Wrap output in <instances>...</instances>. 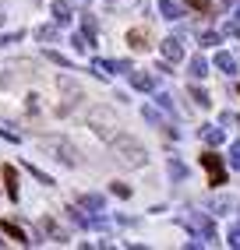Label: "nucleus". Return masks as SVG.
I'll use <instances>...</instances> for the list:
<instances>
[{
  "instance_id": "9b49d317",
  "label": "nucleus",
  "mask_w": 240,
  "mask_h": 250,
  "mask_svg": "<svg viewBox=\"0 0 240 250\" xmlns=\"http://www.w3.org/2000/svg\"><path fill=\"white\" fill-rule=\"evenodd\" d=\"M159 18H166V21H180V18H184V7L173 4V0H163V4H159Z\"/></svg>"
},
{
  "instance_id": "0eeeda50",
  "label": "nucleus",
  "mask_w": 240,
  "mask_h": 250,
  "mask_svg": "<svg viewBox=\"0 0 240 250\" xmlns=\"http://www.w3.org/2000/svg\"><path fill=\"white\" fill-rule=\"evenodd\" d=\"M163 57H166L169 63H177V60H184V46H180V39H177V36H169V39H163Z\"/></svg>"
},
{
  "instance_id": "20e7f679",
  "label": "nucleus",
  "mask_w": 240,
  "mask_h": 250,
  "mask_svg": "<svg viewBox=\"0 0 240 250\" xmlns=\"http://www.w3.org/2000/svg\"><path fill=\"white\" fill-rule=\"evenodd\" d=\"M39 148H43V152H49V159H57V162H64V166H71V169L78 166V152H74V148L67 145V141L43 138V141H39Z\"/></svg>"
},
{
  "instance_id": "7ed1b4c3",
  "label": "nucleus",
  "mask_w": 240,
  "mask_h": 250,
  "mask_svg": "<svg viewBox=\"0 0 240 250\" xmlns=\"http://www.w3.org/2000/svg\"><path fill=\"white\" fill-rule=\"evenodd\" d=\"M89 124H92V130L99 138H106V141H113L117 138V120H113V113L106 109V106H96V109H89Z\"/></svg>"
},
{
  "instance_id": "2eb2a0df",
  "label": "nucleus",
  "mask_w": 240,
  "mask_h": 250,
  "mask_svg": "<svg viewBox=\"0 0 240 250\" xmlns=\"http://www.w3.org/2000/svg\"><path fill=\"white\" fill-rule=\"evenodd\" d=\"M166 173H169V180L180 183V180H187V166H184L180 159H169V162H166Z\"/></svg>"
},
{
  "instance_id": "f8f14e48",
  "label": "nucleus",
  "mask_w": 240,
  "mask_h": 250,
  "mask_svg": "<svg viewBox=\"0 0 240 250\" xmlns=\"http://www.w3.org/2000/svg\"><path fill=\"white\" fill-rule=\"evenodd\" d=\"M78 205H81L85 211H92V215H99L102 208H106V201H102L99 194H81V197H78Z\"/></svg>"
},
{
  "instance_id": "aec40b11",
  "label": "nucleus",
  "mask_w": 240,
  "mask_h": 250,
  "mask_svg": "<svg viewBox=\"0 0 240 250\" xmlns=\"http://www.w3.org/2000/svg\"><path fill=\"white\" fill-rule=\"evenodd\" d=\"M219 42H222L219 32H201V36H198V46H201V49H212V46H219Z\"/></svg>"
},
{
  "instance_id": "bb28decb",
  "label": "nucleus",
  "mask_w": 240,
  "mask_h": 250,
  "mask_svg": "<svg viewBox=\"0 0 240 250\" xmlns=\"http://www.w3.org/2000/svg\"><path fill=\"white\" fill-rule=\"evenodd\" d=\"M156 103H159V106H163L166 113H177V109H173V95H166V92H159V95H156Z\"/></svg>"
},
{
  "instance_id": "dca6fc26",
  "label": "nucleus",
  "mask_w": 240,
  "mask_h": 250,
  "mask_svg": "<svg viewBox=\"0 0 240 250\" xmlns=\"http://www.w3.org/2000/svg\"><path fill=\"white\" fill-rule=\"evenodd\" d=\"M4 183H7V197H11V201H18V176H14L11 166H4Z\"/></svg>"
},
{
  "instance_id": "c9c22d12",
  "label": "nucleus",
  "mask_w": 240,
  "mask_h": 250,
  "mask_svg": "<svg viewBox=\"0 0 240 250\" xmlns=\"http://www.w3.org/2000/svg\"><path fill=\"white\" fill-rule=\"evenodd\" d=\"M233 21H237V25H240V4H237V11H233Z\"/></svg>"
},
{
  "instance_id": "5701e85b",
  "label": "nucleus",
  "mask_w": 240,
  "mask_h": 250,
  "mask_svg": "<svg viewBox=\"0 0 240 250\" xmlns=\"http://www.w3.org/2000/svg\"><path fill=\"white\" fill-rule=\"evenodd\" d=\"M46 60H53L57 67H64V71H71V67H74V63H71V57H64V53H57V49H49V53H46Z\"/></svg>"
},
{
  "instance_id": "a211bd4d",
  "label": "nucleus",
  "mask_w": 240,
  "mask_h": 250,
  "mask_svg": "<svg viewBox=\"0 0 240 250\" xmlns=\"http://www.w3.org/2000/svg\"><path fill=\"white\" fill-rule=\"evenodd\" d=\"M81 32H85V36H89V39L96 42V32H99V21L92 18V14H81Z\"/></svg>"
},
{
  "instance_id": "9d476101",
  "label": "nucleus",
  "mask_w": 240,
  "mask_h": 250,
  "mask_svg": "<svg viewBox=\"0 0 240 250\" xmlns=\"http://www.w3.org/2000/svg\"><path fill=\"white\" fill-rule=\"evenodd\" d=\"M198 134L205 138V145H212V148H216V145H222V141H226V134H222V127H216V124H205V127L198 130Z\"/></svg>"
},
{
  "instance_id": "412c9836",
  "label": "nucleus",
  "mask_w": 240,
  "mask_h": 250,
  "mask_svg": "<svg viewBox=\"0 0 240 250\" xmlns=\"http://www.w3.org/2000/svg\"><path fill=\"white\" fill-rule=\"evenodd\" d=\"M36 39H39V42H53V39H57V21H53V25L36 28Z\"/></svg>"
},
{
  "instance_id": "58836bf2",
  "label": "nucleus",
  "mask_w": 240,
  "mask_h": 250,
  "mask_svg": "<svg viewBox=\"0 0 240 250\" xmlns=\"http://www.w3.org/2000/svg\"><path fill=\"white\" fill-rule=\"evenodd\" d=\"M110 4H113V0H110Z\"/></svg>"
},
{
  "instance_id": "393cba45",
  "label": "nucleus",
  "mask_w": 240,
  "mask_h": 250,
  "mask_svg": "<svg viewBox=\"0 0 240 250\" xmlns=\"http://www.w3.org/2000/svg\"><path fill=\"white\" fill-rule=\"evenodd\" d=\"M209 208H212L216 215H226V211H230V197H212Z\"/></svg>"
},
{
  "instance_id": "39448f33",
  "label": "nucleus",
  "mask_w": 240,
  "mask_h": 250,
  "mask_svg": "<svg viewBox=\"0 0 240 250\" xmlns=\"http://www.w3.org/2000/svg\"><path fill=\"white\" fill-rule=\"evenodd\" d=\"M201 166H205V173H209L212 187H222V183H226V166H222V159L216 152H205L201 155Z\"/></svg>"
},
{
  "instance_id": "cd10ccee",
  "label": "nucleus",
  "mask_w": 240,
  "mask_h": 250,
  "mask_svg": "<svg viewBox=\"0 0 240 250\" xmlns=\"http://www.w3.org/2000/svg\"><path fill=\"white\" fill-rule=\"evenodd\" d=\"M230 166H233V169H240V141L230 145Z\"/></svg>"
},
{
  "instance_id": "1a4fd4ad",
  "label": "nucleus",
  "mask_w": 240,
  "mask_h": 250,
  "mask_svg": "<svg viewBox=\"0 0 240 250\" xmlns=\"http://www.w3.org/2000/svg\"><path fill=\"white\" fill-rule=\"evenodd\" d=\"M131 85L138 92H156V78L145 74V71H131Z\"/></svg>"
},
{
  "instance_id": "7c9ffc66",
  "label": "nucleus",
  "mask_w": 240,
  "mask_h": 250,
  "mask_svg": "<svg viewBox=\"0 0 240 250\" xmlns=\"http://www.w3.org/2000/svg\"><path fill=\"white\" fill-rule=\"evenodd\" d=\"M110 190H113L117 197H131V187H127V183H110Z\"/></svg>"
},
{
  "instance_id": "423d86ee",
  "label": "nucleus",
  "mask_w": 240,
  "mask_h": 250,
  "mask_svg": "<svg viewBox=\"0 0 240 250\" xmlns=\"http://www.w3.org/2000/svg\"><path fill=\"white\" fill-rule=\"evenodd\" d=\"M71 18H74V7L67 4V0H53V21H57V28H67Z\"/></svg>"
},
{
  "instance_id": "c756f323",
  "label": "nucleus",
  "mask_w": 240,
  "mask_h": 250,
  "mask_svg": "<svg viewBox=\"0 0 240 250\" xmlns=\"http://www.w3.org/2000/svg\"><path fill=\"white\" fill-rule=\"evenodd\" d=\"M226 243H230V247H237V250H240V226H233V229H230V232H226Z\"/></svg>"
},
{
  "instance_id": "4468645a",
  "label": "nucleus",
  "mask_w": 240,
  "mask_h": 250,
  "mask_svg": "<svg viewBox=\"0 0 240 250\" xmlns=\"http://www.w3.org/2000/svg\"><path fill=\"white\" fill-rule=\"evenodd\" d=\"M216 67L222 74H237V57L233 53H216Z\"/></svg>"
},
{
  "instance_id": "c85d7f7f",
  "label": "nucleus",
  "mask_w": 240,
  "mask_h": 250,
  "mask_svg": "<svg viewBox=\"0 0 240 250\" xmlns=\"http://www.w3.org/2000/svg\"><path fill=\"white\" fill-rule=\"evenodd\" d=\"M110 67H113V74H131V60H113Z\"/></svg>"
},
{
  "instance_id": "4c0bfd02",
  "label": "nucleus",
  "mask_w": 240,
  "mask_h": 250,
  "mask_svg": "<svg viewBox=\"0 0 240 250\" xmlns=\"http://www.w3.org/2000/svg\"><path fill=\"white\" fill-rule=\"evenodd\" d=\"M0 247H4V240H0Z\"/></svg>"
},
{
  "instance_id": "4be33fe9",
  "label": "nucleus",
  "mask_w": 240,
  "mask_h": 250,
  "mask_svg": "<svg viewBox=\"0 0 240 250\" xmlns=\"http://www.w3.org/2000/svg\"><path fill=\"white\" fill-rule=\"evenodd\" d=\"M4 232H7L11 240H22V243H32V240H28V232H22V226H14V222H4Z\"/></svg>"
},
{
  "instance_id": "a878e982",
  "label": "nucleus",
  "mask_w": 240,
  "mask_h": 250,
  "mask_svg": "<svg viewBox=\"0 0 240 250\" xmlns=\"http://www.w3.org/2000/svg\"><path fill=\"white\" fill-rule=\"evenodd\" d=\"M25 39V32H4V36H0V49L4 46H14V42H22Z\"/></svg>"
},
{
  "instance_id": "6e6552de",
  "label": "nucleus",
  "mask_w": 240,
  "mask_h": 250,
  "mask_svg": "<svg viewBox=\"0 0 240 250\" xmlns=\"http://www.w3.org/2000/svg\"><path fill=\"white\" fill-rule=\"evenodd\" d=\"M39 229L46 232L49 240H57V243H64V240H67V232H64V229H60L53 219H49V215H43V219H39Z\"/></svg>"
},
{
  "instance_id": "ddd939ff",
  "label": "nucleus",
  "mask_w": 240,
  "mask_h": 250,
  "mask_svg": "<svg viewBox=\"0 0 240 250\" xmlns=\"http://www.w3.org/2000/svg\"><path fill=\"white\" fill-rule=\"evenodd\" d=\"M127 46L131 49H148V32L145 28H131L127 32Z\"/></svg>"
},
{
  "instance_id": "f3484780",
  "label": "nucleus",
  "mask_w": 240,
  "mask_h": 250,
  "mask_svg": "<svg viewBox=\"0 0 240 250\" xmlns=\"http://www.w3.org/2000/svg\"><path fill=\"white\" fill-rule=\"evenodd\" d=\"M205 74H209V60H205L201 53L191 57V78H205Z\"/></svg>"
},
{
  "instance_id": "72a5a7b5",
  "label": "nucleus",
  "mask_w": 240,
  "mask_h": 250,
  "mask_svg": "<svg viewBox=\"0 0 240 250\" xmlns=\"http://www.w3.org/2000/svg\"><path fill=\"white\" fill-rule=\"evenodd\" d=\"M28 113H39V95H28V103H25Z\"/></svg>"
},
{
  "instance_id": "2f4dec72",
  "label": "nucleus",
  "mask_w": 240,
  "mask_h": 250,
  "mask_svg": "<svg viewBox=\"0 0 240 250\" xmlns=\"http://www.w3.org/2000/svg\"><path fill=\"white\" fill-rule=\"evenodd\" d=\"M142 116H145V120H148V124H159V127H163V120H159V113H156V109H152V106H145V109H142Z\"/></svg>"
},
{
  "instance_id": "e433bc0d",
  "label": "nucleus",
  "mask_w": 240,
  "mask_h": 250,
  "mask_svg": "<svg viewBox=\"0 0 240 250\" xmlns=\"http://www.w3.org/2000/svg\"><path fill=\"white\" fill-rule=\"evenodd\" d=\"M233 120H237V124H240V116H233Z\"/></svg>"
},
{
  "instance_id": "6ab92c4d",
  "label": "nucleus",
  "mask_w": 240,
  "mask_h": 250,
  "mask_svg": "<svg viewBox=\"0 0 240 250\" xmlns=\"http://www.w3.org/2000/svg\"><path fill=\"white\" fill-rule=\"evenodd\" d=\"M187 92H191V99H194V103H198L201 109H209V106H212V99H209V92H205V88H198V85H191V88H187Z\"/></svg>"
},
{
  "instance_id": "f257e3e1",
  "label": "nucleus",
  "mask_w": 240,
  "mask_h": 250,
  "mask_svg": "<svg viewBox=\"0 0 240 250\" xmlns=\"http://www.w3.org/2000/svg\"><path fill=\"white\" fill-rule=\"evenodd\" d=\"M113 159L120 162V166H127V169H142V166L148 162V152L134 141V138H113Z\"/></svg>"
},
{
  "instance_id": "b1692460",
  "label": "nucleus",
  "mask_w": 240,
  "mask_h": 250,
  "mask_svg": "<svg viewBox=\"0 0 240 250\" xmlns=\"http://www.w3.org/2000/svg\"><path fill=\"white\" fill-rule=\"evenodd\" d=\"M25 169H28V173H32V176H36V180H39V183H43V187H53V180H49V176H46V173H43V169H39V166H32V162H25Z\"/></svg>"
},
{
  "instance_id": "f704fd0d",
  "label": "nucleus",
  "mask_w": 240,
  "mask_h": 250,
  "mask_svg": "<svg viewBox=\"0 0 240 250\" xmlns=\"http://www.w3.org/2000/svg\"><path fill=\"white\" fill-rule=\"evenodd\" d=\"M222 32H226V36H233V39H240V25H237V21H230L226 28H222Z\"/></svg>"
},
{
  "instance_id": "f03ea898",
  "label": "nucleus",
  "mask_w": 240,
  "mask_h": 250,
  "mask_svg": "<svg viewBox=\"0 0 240 250\" xmlns=\"http://www.w3.org/2000/svg\"><path fill=\"white\" fill-rule=\"evenodd\" d=\"M180 226H187V229H191L201 243H205V240H216V222H212L205 211H191V215H184Z\"/></svg>"
},
{
  "instance_id": "473e14b6",
  "label": "nucleus",
  "mask_w": 240,
  "mask_h": 250,
  "mask_svg": "<svg viewBox=\"0 0 240 250\" xmlns=\"http://www.w3.org/2000/svg\"><path fill=\"white\" fill-rule=\"evenodd\" d=\"M0 138H7V141H22L14 130H7V124H0Z\"/></svg>"
}]
</instances>
